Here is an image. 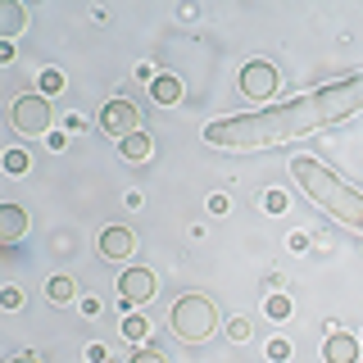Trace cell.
<instances>
[{"mask_svg": "<svg viewBox=\"0 0 363 363\" xmlns=\"http://www.w3.org/2000/svg\"><path fill=\"white\" fill-rule=\"evenodd\" d=\"M73 295H77V286H73L68 277H55V281H50V300H55V304H68Z\"/></svg>", "mask_w": 363, "mask_h": 363, "instance_id": "cell-14", "label": "cell"}, {"mask_svg": "<svg viewBox=\"0 0 363 363\" xmlns=\"http://www.w3.org/2000/svg\"><path fill=\"white\" fill-rule=\"evenodd\" d=\"M100 132L132 136L136 132V105H132V100H109V105L100 109Z\"/></svg>", "mask_w": 363, "mask_h": 363, "instance_id": "cell-6", "label": "cell"}, {"mask_svg": "<svg viewBox=\"0 0 363 363\" xmlns=\"http://www.w3.org/2000/svg\"><path fill=\"white\" fill-rule=\"evenodd\" d=\"M123 155H128V159H150L155 155V141L145 132H132V136H123Z\"/></svg>", "mask_w": 363, "mask_h": 363, "instance_id": "cell-12", "label": "cell"}, {"mask_svg": "<svg viewBox=\"0 0 363 363\" xmlns=\"http://www.w3.org/2000/svg\"><path fill=\"white\" fill-rule=\"evenodd\" d=\"M150 91H155V100H159V105H173V100H182V77H173V73H159Z\"/></svg>", "mask_w": 363, "mask_h": 363, "instance_id": "cell-11", "label": "cell"}, {"mask_svg": "<svg viewBox=\"0 0 363 363\" xmlns=\"http://www.w3.org/2000/svg\"><path fill=\"white\" fill-rule=\"evenodd\" d=\"M118 291H123V300H128V304L155 300V272H150V268H128V272L118 277Z\"/></svg>", "mask_w": 363, "mask_h": 363, "instance_id": "cell-7", "label": "cell"}, {"mask_svg": "<svg viewBox=\"0 0 363 363\" xmlns=\"http://www.w3.org/2000/svg\"><path fill=\"white\" fill-rule=\"evenodd\" d=\"M23 227H28V213H23L18 204H5V209H0V241H18Z\"/></svg>", "mask_w": 363, "mask_h": 363, "instance_id": "cell-10", "label": "cell"}, {"mask_svg": "<svg viewBox=\"0 0 363 363\" xmlns=\"http://www.w3.org/2000/svg\"><path fill=\"white\" fill-rule=\"evenodd\" d=\"M5 164H9V173H23V168H28V155H23V150H9Z\"/></svg>", "mask_w": 363, "mask_h": 363, "instance_id": "cell-18", "label": "cell"}, {"mask_svg": "<svg viewBox=\"0 0 363 363\" xmlns=\"http://www.w3.org/2000/svg\"><path fill=\"white\" fill-rule=\"evenodd\" d=\"M363 109V73H350L332 86H318L309 96H295L277 109H255V113H236V118H218L204 128V141L213 150H232V155H250V150H272L286 145L304 132L332 128V123L350 118Z\"/></svg>", "mask_w": 363, "mask_h": 363, "instance_id": "cell-1", "label": "cell"}, {"mask_svg": "<svg viewBox=\"0 0 363 363\" xmlns=\"http://www.w3.org/2000/svg\"><path fill=\"white\" fill-rule=\"evenodd\" d=\"M323 359H327V363H354V359H359V340H354V336H345V332L327 336Z\"/></svg>", "mask_w": 363, "mask_h": 363, "instance_id": "cell-9", "label": "cell"}, {"mask_svg": "<svg viewBox=\"0 0 363 363\" xmlns=\"http://www.w3.org/2000/svg\"><path fill=\"white\" fill-rule=\"evenodd\" d=\"M123 332H128V340H141L145 332H150V323H145V318H128V323H123Z\"/></svg>", "mask_w": 363, "mask_h": 363, "instance_id": "cell-15", "label": "cell"}, {"mask_svg": "<svg viewBox=\"0 0 363 363\" xmlns=\"http://www.w3.org/2000/svg\"><path fill=\"white\" fill-rule=\"evenodd\" d=\"M291 177L304 186V196H309L313 204H323L332 218H340L345 227H354V232H363V191H354L350 182H340L327 164H318V159L300 155L291 159Z\"/></svg>", "mask_w": 363, "mask_h": 363, "instance_id": "cell-2", "label": "cell"}, {"mask_svg": "<svg viewBox=\"0 0 363 363\" xmlns=\"http://www.w3.org/2000/svg\"><path fill=\"white\" fill-rule=\"evenodd\" d=\"M132 363H168V359L159 354V350H136V354H132Z\"/></svg>", "mask_w": 363, "mask_h": 363, "instance_id": "cell-17", "label": "cell"}, {"mask_svg": "<svg viewBox=\"0 0 363 363\" xmlns=\"http://www.w3.org/2000/svg\"><path fill=\"white\" fill-rule=\"evenodd\" d=\"M23 5H5V28H0V37H18V28H23Z\"/></svg>", "mask_w": 363, "mask_h": 363, "instance_id": "cell-13", "label": "cell"}, {"mask_svg": "<svg viewBox=\"0 0 363 363\" xmlns=\"http://www.w3.org/2000/svg\"><path fill=\"white\" fill-rule=\"evenodd\" d=\"M268 313L272 318H286L291 313V300H286V295H272V300H268Z\"/></svg>", "mask_w": 363, "mask_h": 363, "instance_id": "cell-16", "label": "cell"}, {"mask_svg": "<svg viewBox=\"0 0 363 363\" xmlns=\"http://www.w3.org/2000/svg\"><path fill=\"white\" fill-rule=\"evenodd\" d=\"M14 363H41V354H18Z\"/></svg>", "mask_w": 363, "mask_h": 363, "instance_id": "cell-21", "label": "cell"}, {"mask_svg": "<svg viewBox=\"0 0 363 363\" xmlns=\"http://www.w3.org/2000/svg\"><path fill=\"white\" fill-rule=\"evenodd\" d=\"M60 86H64L60 73H45V77H41V91H60Z\"/></svg>", "mask_w": 363, "mask_h": 363, "instance_id": "cell-19", "label": "cell"}, {"mask_svg": "<svg viewBox=\"0 0 363 363\" xmlns=\"http://www.w3.org/2000/svg\"><path fill=\"white\" fill-rule=\"evenodd\" d=\"M173 332L177 340H209L218 332V309L204 295H182L173 304Z\"/></svg>", "mask_w": 363, "mask_h": 363, "instance_id": "cell-3", "label": "cell"}, {"mask_svg": "<svg viewBox=\"0 0 363 363\" xmlns=\"http://www.w3.org/2000/svg\"><path fill=\"white\" fill-rule=\"evenodd\" d=\"M9 123H14L18 136H41L50 128V100L45 96H18L14 109H9Z\"/></svg>", "mask_w": 363, "mask_h": 363, "instance_id": "cell-4", "label": "cell"}, {"mask_svg": "<svg viewBox=\"0 0 363 363\" xmlns=\"http://www.w3.org/2000/svg\"><path fill=\"white\" fill-rule=\"evenodd\" d=\"M100 255L105 259H128L132 255V232L128 227H105V232H100Z\"/></svg>", "mask_w": 363, "mask_h": 363, "instance_id": "cell-8", "label": "cell"}, {"mask_svg": "<svg viewBox=\"0 0 363 363\" xmlns=\"http://www.w3.org/2000/svg\"><path fill=\"white\" fill-rule=\"evenodd\" d=\"M241 91H245L250 100H268L272 91H277V68L264 64V60H250L241 68Z\"/></svg>", "mask_w": 363, "mask_h": 363, "instance_id": "cell-5", "label": "cell"}, {"mask_svg": "<svg viewBox=\"0 0 363 363\" xmlns=\"http://www.w3.org/2000/svg\"><path fill=\"white\" fill-rule=\"evenodd\" d=\"M268 209H272V213L286 209V196H281V191H272V196H268Z\"/></svg>", "mask_w": 363, "mask_h": 363, "instance_id": "cell-20", "label": "cell"}]
</instances>
